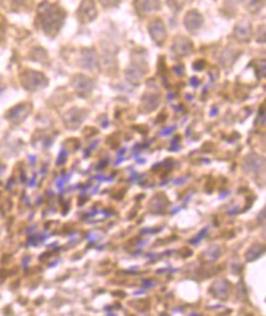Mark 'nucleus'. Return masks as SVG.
Listing matches in <instances>:
<instances>
[{
	"mask_svg": "<svg viewBox=\"0 0 266 316\" xmlns=\"http://www.w3.org/2000/svg\"><path fill=\"white\" fill-rule=\"evenodd\" d=\"M64 11L56 4L45 3L40 4L38 12V20L40 23V27L43 28L47 35H55L62 27L63 20H64Z\"/></svg>",
	"mask_w": 266,
	"mask_h": 316,
	"instance_id": "obj_1",
	"label": "nucleus"
},
{
	"mask_svg": "<svg viewBox=\"0 0 266 316\" xmlns=\"http://www.w3.org/2000/svg\"><path fill=\"white\" fill-rule=\"evenodd\" d=\"M23 83L30 90H36L39 87H45L47 83V79L43 77V74L35 73V71H28L23 77Z\"/></svg>",
	"mask_w": 266,
	"mask_h": 316,
	"instance_id": "obj_2",
	"label": "nucleus"
},
{
	"mask_svg": "<svg viewBox=\"0 0 266 316\" xmlns=\"http://www.w3.org/2000/svg\"><path fill=\"white\" fill-rule=\"evenodd\" d=\"M97 16V7L93 0H83L79 7V17L84 23H88Z\"/></svg>",
	"mask_w": 266,
	"mask_h": 316,
	"instance_id": "obj_3",
	"label": "nucleus"
},
{
	"mask_svg": "<svg viewBox=\"0 0 266 316\" xmlns=\"http://www.w3.org/2000/svg\"><path fill=\"white\" fill-rule=\"evenodd\" d=\"M134 6L141 14H150L161 8L159 0H135Z\"/></svg>",
	"mask_w": 266,
	"mask_h": 316,
	"instance_id": "obj_4",
	"label": "nucleus"
},
{
	"mask_svg": "<svg viewBox=\"0 0 266 316\" xmlns=\"http://www.w3.org/2000/svg\"><path fill=\"white\" fill-rule=\"evenodd\" d=\"M150 32H151V36L154 38V40L158 42V45H162V42L166 38V32H165V26L162 25L161 20H154L150 25L149 27Z\"/></svg>",
	"mask_w": 266,
	"mask_h": 316,
	"instance_id": "obj_5",
	"label": "nucleus"
},
{
	"mask_svg": "<svg viewBox=\"0 0 266 316\" xmlns=\"http://www.w3.org/2000/svg\"><path fill=\"white\" fill-rule=\"evenodd\" d=\"M185 25L190 31H197L198 28L202 26V16L198 14L197 11H190L185 17Z\"/></svg>",
	"mask_w": 266,
	"mask_h": 316,
	"instance_id": "obj_6",
	"label": "nucleus"
},
{
	"mask_svg": "<svg viewBox=\"0 0 266 316\" xmlns=\"http://www.w3.org/2000/svg\"><path fill=\"white\" fill-rule=\"evenodd\" d=\"M30 113V106L28 104H19L16 108H14L7 114L8 118L14 122H21L25 119V117Z\"/></svg>",
	"mask_w": 266,
	"mask_h": 316,
	"instance_id": "obj_7",
	"label": "nucleus"
},
{
	"mask_svg": "<svg viewBox=\"0 0 266 316\" xmlns=\"http://www.w3.org/2000/svg\"><path fill=\"white\" fill-rule=\"evenodd\" d=\"M185 43H180L178 40L175 42V46H174V50H175L180 55H186L187 52L191 51V49H193V45H191L190 40H187V39H185L183 40Z\"/></svg>",
	"mask_w": 266,
	"mask_h": 316,
	"instance_id": "obj_8",
	"label": "nucleus"
},
{
	"mask_svg": "<svg viewBox=\"0 0 266 316\" xmlns=\"http://www.w3.org/2000/svg\"><path fill=\"white\" fill-rule=\"evenodd\" d=\"M121 0H100V3L103 4L104 7H117Z\"/></svg>",
	"mask_w": 266,
	"mask_h": 316,
	"instance_id": "obj_9",
	"label": "nucleus"
},
{
	"mask_svg": "<svg viewBox=\"0 0 266 316\" xmlns=\"http://www.w3.org/2000/svg\"><path fill=\"white\" fill-rule=\"evenodd\" d=\"M28 2H31V0H11V3L15 4V6H17V7L26 6V4H27Z\"/></svg>",
	"mask_w": 266,
	"mask_h": 316,
	"instance_id": "obj_10",
	"label": "nucleus"
},
{
	"mask_svg": "<svg viewBox=\"0 0 266 316\" xmlns=\"http://www.w3.org/2000/svg\"><path fill=\"white\" fill-rule=\"evenodd\" d=\"M2 35H3V26L0 23V38H2Z\"/></svg>",
	"mask_w": 266,
	"mask_h": 316,
	"instance_id": "obj_11",
	"label": "nucleus"
}]
</instances>
